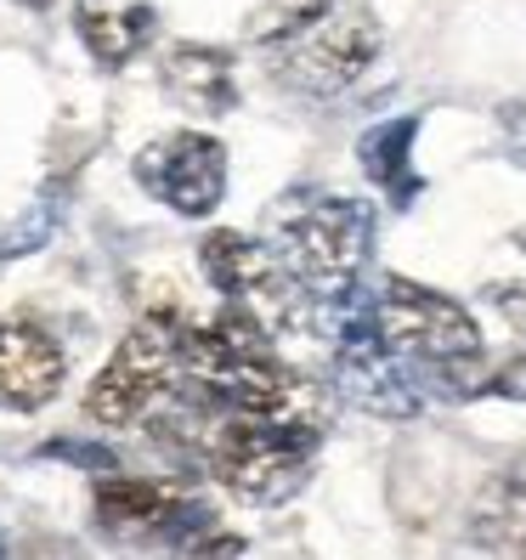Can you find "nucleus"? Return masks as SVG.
Listing matches in <instances>:
<instances>
[{"label":"nucleus","instance_id":"f257e3e1","mask_svg":"<svg viewBox=\"0 0 526 560\" xmlns=\"http://www.w3.org/2000/svg\"><path fill=\"white\" fill-rule=\"evenodd\" d=\"M369 317L385 351L413 374L419 397H476L481 385V328L476 317L442 289H424L413 278H385L369 294Z\"/></svg>","mask_w":526,"mask_h":560},{"label":"nucleus","instance_id":"f03ea898","mask_svg":"<svg viewBox=\"0 0 526 560\" xmlns=\"http://www.w3.org/2000/svg\"><path fill=\"white\" fill-rule=\"evenodd\" d=\"M267 244L278 267L301 283L312 306H340L363 289V267L374 255V210L340 192H294L272 210Z\"/></svg>","mask_w":526,"mask_h":560},{"label":"nucleus","instance_id":"7ed1b4c3","mask_svg":"<svg viewBox=\"0 0 526 560\" xmlns=\"http://www.w3.org/2000/svg\"><path fill=\"white\" fill-rule=\"evenodd\" d=\"M323 453V419H204L199 424V458L204 470L233 492L238 504L272 510L289 504L312 481V465Z\"/></svg>","mask_w":526,"mask_h":560},{"label":"nucleus","instance_id":"20e7f679","mask_svg":"<svg viewBox=\"0 0 526 560\" xmlns=\"http://www.w3.org/2000/svg\"><path fill=\"white\" fill-rule=\"evenodd\" d=\"M192 306L176 294H159L142 306V317L130 323V335L119 351L103 362V374L85 390V419L103 431H125V424H148L176 390L182 374V328Z\"/></svg>","mask_w":526,"mask_h":560},{"label":"nucleus","instance_id":"39448f33","mask_svg":"<svg viewBox=\"0 0 526 560\" xmlns=\"http://www.w3.org/2000/svg\"><path fill=\"white\" fill-rule=\"evenodd\" d=\"M379 40H385L379 18L369 7H356V0H346V7H328V18L312 23L306 35L278 46L272 80L289 85L294 96H340L374 69Z\"/></svg>","mask_w":526,"mask_h":560},{"label":"nucleus","instance_id":"423d86ee","mask_svg":"<svg viewBox=\"0 0 526 560\" xmlns=\"http://www.w3.org/2000/svg\"><path fill=\"white\" fill-rule=\"evenodd\" d=\"M137 182L148 199L187 221H204L226 192V148L204 130H171L137 153Z\"/></svg>","mask_w":526,"mask_h":560},{"label":"nucleus","instance_id":"0eeeda50","mask_svg":"<svg viewBox=\"0 0 526 560\" xmlns=\"http://www.w3.org/2000/svg\"><path fill=\"white\" fill-rule=\"evenodd\" d=\"M62 374H69V357L51 340V328L23 312H0V408H46Z\"/></svg>","mask_w":526,"mask_h":560},{"label":"nucleus","instance_id":"6e6552de","mask_svg":"<svg viewBox=\"0 0 526 560\" xmlns=\"http://www.w3.org/2000/svg\"><path fill=\"white\" fill-rule=\"evenodd\" d=\"M159 85L176 96L187 114H233V57L215 46H171L159 57Z\"/></svg>","mask_w":526,"mask_h":560},{"label":"nucleus","instance_id":"1a4fd4ad","mask_svg":"<svg viewBox=\"0 0 526 560\" xmlns=\"http://www.w3.org/2000/svg\"><path fill=\"white\" fill-rule=\"evenodd\" d=\"M74 23H80L85 51L103 62V69H119V62H130V57L153 40V28H159V18H153L148 0H80Z\"/></svg>","mask_w":526,"mask_h":560},{"label":"nucleus","instance_id":"9d476101","mask_svg":"<svg viewBox=\"0 0 526 560\" xmlns=\"http://www.w3.org/2000/svg\"><path fill=\"white\" fill-rule=\"evenodd\" d=\"M419 114H402V119H379L356 137V159H363V176L374 187H385L390 205H413L419 192V176H413V137H419Z\"/></svg>","mask_w":526,"mask_h":560},{"label":"nucleus","instance_id":"9b49d317","mask_svg":"<svg viewBox=\"0 0 526 560\" xmlns=\"http://www.w3.org/2000/svg\"><path fill=\"white\" fill-rule=\"evenodd\" d=\"M470 538L481 549L526 560V470H504L481 487V499L470 510Z\"/></svg>","mask_w":526,"mask_h":560},{"label":"nucleus","instance_id":"f8f14e48","mask_svg":"<svg viewBox=\"0 0 526 560\" xmlns=\"http://www.w3.org/2000/svg\"><path fill=\"white\" fill-rule=\"evenodd\" d=\"M328 7H335V0H260L244 18V40L249 46H289L294 35H306L312 23H323Z\"/></svg>","mask_w":526,"mask_h":560},{"label":"nucleus","instance_id":"ddd939ff","mask_svg":"<svg viewBox=\"0 0 526 560\" xmlns=\"http://www.w3.org/2000/svg\"><path fill=\"white\" fill-rule=\"evenodd\" d=\"M51 238V205H28L7 233H0V260H17L28 249H40Z\"/></svg>","mask_w":526,"mask_h":560},{"label":"nucleus","instance_id":"4468645a","mask_svg":"<svg viewBox=\"0 0 526 560\" xmlns=\"http://www.w3.org/2000/svg\"><path fill=\"white\" fill-rule=\"evenodd\" d=\"M476 397H515V402H526V351H515L510 362H499V369H487L481 385H476Z\"/></svg>","mask_w":526,"mask_h":560},{"label":"nucleus","instance_id":"2eb2a0df","mask_svg":"<svg viewBox=\"0 0 526 560\" xmlns=\"http://www.w3.org/2000/svg\"><path fill=\"white\" fill-rule=\"evenodd\" d=\"M46 458H69V465L96 470V476H114V470H119V453H114V447H103V442H51V447H46Z\"/></svg>","mask_w":526,"mask_h":560},{"label":"nucleus","instance_id":"dca6fc26","mask_svg":"<svg viewBox=\"0 0 526 560\" xmlns=\"http://www.w3.org/2000/svg\"><path fill=\"white\" fill-rule=\"evenodd\" d=\"M499 137H504V153L515 159V171H526V96L499 108Z\"/></svg>","mask_w":526,"mask_h":560},{"label":"nucleus","instance_id":"f3484780","mask_svg":"<svg viewBox=\"0 0 526 560\" xmlns=\"http://www.w3.org/2000/svg\"><path fill=\"white\" fill-rule=\"evenodd\" d=\"M23 7H46V0H23Z\"/></svg>","mask_w":526,"mask_h":560}]
</instances>
